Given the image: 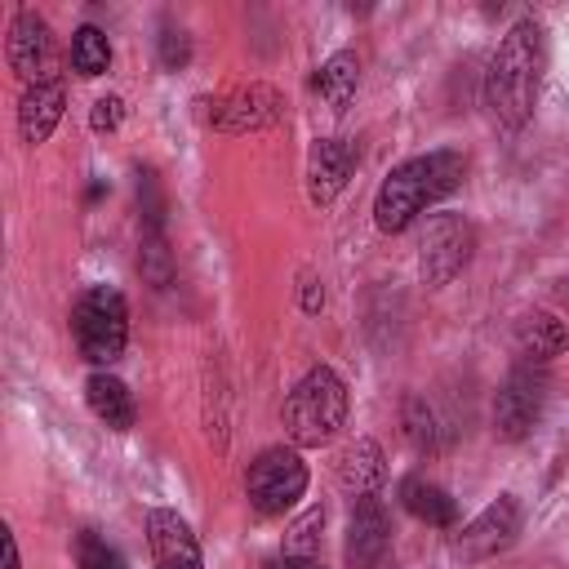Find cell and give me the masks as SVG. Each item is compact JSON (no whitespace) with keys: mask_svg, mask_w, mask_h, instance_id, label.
Returning a JSON list of instances; mask_svg holds the SVG:
<instances>
[{"mask_svg":"<svg viewBox=\"0 0 569 569\" xmlns=\"http://www.w3.org/2000/svg\"><path fill=\"white\" fill-rule=\"evenodd\" d=\"M516 538H520V502H516V493H498L476 520H467L458 529L453 556L462 565H485V560L502 556Z\"/></svg>","mask_w":569,"mask_h":569,"instance_id":"8","label":"cell"},{"mask_svg":"<svg viewBox=\"0 0 569 569\" xmlns=\"http://www.w3.org/2000/svg\"><path fill=\"white\" fill-rule=\"evenodd\" d=\"M280 120H284V98H280V89H271V84H262V80L222 93V98L213 102V111H209V124H213L218 133H231V138H240V133H262V129H271V124H280Z\"/></svg>","mask_w":569,"mask_h":569,"instance_id":"9","label":"cell"},{"mask_svg":"<svg viewBox=\"0 0 569 569\" xmlns=\"http://www.w3.org/2000/svg\"><path fill=\"white\" fill-rule=\"evenodd\" d=\"M102 196H107V182H93V187L84 191V200H89V204H93V200H102Z\"/></svg>","mask_w":569,"mask_h":569,"instance_id":"31","label":"cell"},{"mask_svg":"<svg viewBox=\"0 0 569 569\" xmlns=\"http://www.w3.org/2000/svg\"><path fill=\"white\" fill-rule=\"evenodd\" d=\"M4 569H22V560H18V542H13V529H4Z\"/></svg>","mask_w":569,"mask_h":569,"instance_id":"30","label":"cell"},{"mask_svg":"<svg viewBox=\"0 0 569 569\" xmlns=\"http://www.w3.org/2000/svg\"><path fill=\"white\" fill-rule=\"evenodd\" d=\"M542 67H547L542 27L533 18H525L498 40V49L485 67V107L507 133H520L533 120L538 89H542Z\"/></svg>","mask_w":569,"mask_h":569,"instance_id":"1","label":"cell"},{"mask_svg":"<svg viewBox=\"0 0 569 569\" xmlns=\"http://www.w3.org/2000/svg\"><path fill=\"white\" fill-rule=\"evenodd\" d=\"M356 147L347 138H316L307 151V200L311 204H333L342 196V187L356 173Z\"/></svg>","mask_w":569,"mask_h":569,"instance_id":"11","label":"cell"},{"mask_svg":"<svg viewBox=\"0 0 569 569\" xmlns=\"http://www.w3.org/2000/svg\"><path fill=\"white\" fill-rule=\"evenodd\" d=\"M107 67H111V40H107V31L93 27V22L76 27V36H71V71L84 76V80H93Z\"/></svg>","mask_w":569,"mask_h":569,"instance_id":"20","label":"cell"},{"mask_svg":"<svg viewBox=\"0 0 569 569\" xmlns=\"http://www.w3.org/2000/svg\"><path fill=\"white\" fill-rule=\"evenodd\" d=\"M307 480H311V471H307L302 453L293 445H271V449H262L249 462V471H244V498H249V507L262 520H276V516H284V511L298 507V498L307 493Z\"/></svg>","mask_w":569,"mask_h":569,"instance_id":"5","label":"cell"},{"mask_svg":"<svg viewBox=\"0 0 569 569\" xmlns=\"http://www.w3.org/2000/svg\"><path fill=\"white\" fill-rule=\"evenodd\" d=\"M556 293H560V302H565V307H569V276H565V280H560V284H556Z\"/></svg>","mask_w":569,"mask_h":569,"instance_id":"32","label":"cell"},{"mask_svg":"<svg viewBox=\"0 0 569 569\" xmlns=\"http://www.w3.org/2000/svg\"><path fill=\"white\" fill-rule=\"evenodd\" d=\"M147 547H151L156 569H204L200 542L173 507H151L147 511Z\"/></svg>","mask_w":569,"mask_h":569,"instance_id":"12","label":"cell"},{"mask_svg":"<svg viewBox=\"0 0 569 569\" xmlns=\"http://www.w3.org/2000/svg\"><path fill=\"white\" fill-rule=\"evenodd\" d=\"M71 333H76V347L89 365H98V369L116 365L124 356V342H129L124 293L111 284H89L71 307Z\"/></svg>","mask_w":569,"mask_h":569,"instance_id":"4","label":"cell"},{"mask_svg":"<svg viewBox=\"0 0 569 569\" xmlns=\"http://www.w3.org/2000/svg\"><path fill=\"white\" fill-rule=\"evenodd\" d=\"M138 271L151 289H164L173 284V253L164 244V231H147L142 236V249H138Z\"/></svg>","mask_w":569,"mask_h":569,"instance_id":"22","label":"cell"},{"mask_svg":"<svg viewBox=\"0 0 569 569\" xmlns=\"http://www.w3.org/2000/svg\"><path fill=\"white\" fill-rule=\"evenodd\" d=\"M320 529H325V511H320V507H307V511L284 529V556H307V560H316V551H320Z\"/></svg>","mask_w":569,"mask_h":569,"instance_id":"23","label":"cell"},{"mask_svg":"<svg viewBox=\"0 0 569 569\" xmlns=\"http://www.w3.org/2000/svg\"><path fill=\"white\" fill-rule=\"evenodd\" d=\"M138 209H142V227L147 231H164V187L156 178V169H138Z\"/></svg>","mask_w":569,"mask_h":569,"instance_id":"24","label":"cell"},{"mask_svg":"<svg viewBox=\"0 0 569 569\" xmlns=\"http://www.w3.org/2000/svg\"><path fill=\"white\" fill-rule=\"evenodd\" d=\"M516 338H520V360H533V365H547L551 356H560L569 347V329L551 311H529L520 320Z\"/></svg>","mask_w":569,"mask_h":569,"instance_id":"19","label":"cell"},{"mask_svg":"<svg viewBox=\"0 0 569 569\" xmlns=\"http://www.w3.org/2000/svg\"><path fill=\"white\" fill-rule=\"evenodd\" d=\"M462 178H467V156L458 147H436V151L400 160L373 191V227L382 236L409 231L427 213V204L458 191Z\"/></svg>","mask_w":569,"mask_h":569,"instance_id":"2","label":"cell"},{"mask_svg":"<svg viewBox=\"0 0 569 569\" xmlns=\"http://www.w3.org/2000/svg\"><path fill=\"white\" fill-rule=\"evenodd\" d=\"M387 551H391L387 507L378 502V493L356 498L351 502V516H347V533H342V560H347V569H378Z\"/></svg>","mask_w":569,"mask_h":569,"instance_id":"10","label":"cell"},{"mask_svg":"<svg viewBox=\"0 0 569 569\" xmlns=\"http://www.w3.org/2000/svg\"><path fill=\"white\" fill-rule=\"evenodd\" d=\"M347 409H351L347 382L329 365H311L284 396L280 422H284V436L293 449H325L329 440L342 436Z\"/></svg>","mask_w":569,"mask_h":569,"instance_id":"3","label":"cell"},{"mask_svg":"<svg viewBox=\"0 0 569 569\" xmlns=\"http://www.w3.org/2000/svg\"><path fill=\"white\" fill-rule=\"evenodd\" d=\"M320 307H325V289H320V280H302V311L316 316Z\"/></svg>","mask_w":569,"mask_h":569,"instance_id":"28","label":"cell"},{"mask_svg":"<svg viewBox=\"0 0 569 569\" xmlns=\"http://www.w3.org/2000/svg\"><path fill=\"white\" fill-rule=\"evenodd\" d=\"M49 62H53L49 22H44L36 9H18V13H13V27H9V67H13L27 84H40V80H53Z\"/></svg>","mask_w":569,"mask_h":569,"instance_id":"13","label":"cell"},{"mask_svg":"<svg viewBox=\"0 0 569 569\" xmlns=\"http://www.w3.org/2000/svg\"><path fill=\"white\" fill-rule=\"evenodd\" d=\"M476 253V227L462 213H431L418 236V276L422 284H449Z\"/></svg>","mask_w":569,"mask_h":569,"instance_id":"6","label":"cell"},{"mask_svg":"<svg viewBox=\"0 0 569 569\" xmlns=\"http://www.w3.org/2000/svg\"><path fill=\"white\" fill-rule=\"evenodd\" d=\"M76 569H124V560L107 538H98L93 529H80L76 533Z\"/></svg>","mask_w":569,"mask_h":569,"instance_id":"25","label":"cell"},{"mask_svg":"<svg viewBox=\"0 0 569 569\" xmlns=\"http://www.w3.org/2000/svg\"><path fill=\"white\" fill-rule=\"evenodd\" d=\"M120 120H124V98H120V93L93 98V107H89V129H93V133H116Z\"/></svg>","mask_w":569,"mask_h":569,"instance_id":"27","label":"cell"},{"mask_svg":"<svg viewBox=\"0 0 569 569\" xmlns=\"http://www.w3.org/2000/svg\"><path fill=\"white\" fill-rule=\"evenodd\" d=\"M156 53H160V67L164 71H182L191 62V36L182 27H173V22H164L160 27V40H156Z\"/></svg>","mask_w":569,"mask_h":569,"instance_id":"26","label":"cell"},{"mask_svg":"<svg viewBox=\"0 0 569 569\" xmlns=\"http://www.w3.org/2000/svg\"><path fill=\"white\" fill-rule=\"evenodd\" d=\"M542 405H547V369L533 360H516L493 396V436L507 445L525 440L542 418Z\"/></svg>","mask_w":569,"mask_h":569,"instance_id":"7","label":"cell"},{"mask_svg":"<svg viewBox=\"0 0 569 569\" xmlns=\"http://www.w3.org/2000/svg\"><path fill=\"white\" fill-rule=\"evenodd\" d=\"M356 84H360V58H356L351 49L329 53V58L316 67V76H311V89H316L333 111H347V102L356 98Z\"/></svg>","mask_w":569,"mask_h":569,"instance_id":"18","label":"cell"},{"mask_svg":"<svg viewBox=\"0 0 569 569\" xmlns=\"http://www.w3.org/2000/svg\"><path fill=\"white\" fill-rule=\"evenodd\" d=\"M267 569H325V565L307 560V556H276V560H267Z\"/></svg>","mask_w":569,"mask_h":569,"instance_id":"29","label":"cell"},{"mask_svg":"<svg viewBox=\"0 0 569 569\" xmlns=\"http://www.w3.org/2000/svg\"><path fill=\"white\" fill-rule=\"evenodd\" d=\"M84 405H89V413H93L98 422H107L111 431H129V427L138 422L133 391H129L116 373H107V369H93V373L84 378Z\"/></svg>","mask_w":569,"mask_h":569,"instance_id":"16","label":"cell"},{"mask_svg":"<svg viewBox=\"0 0 569 569\" xmlns=\"http://www.w3.org/2000/svg\"><path fill=\"white\" fill-rule=\"evenodd\" d=\"M333 476H338V485H342L351 498H369V493H378L382 480H387V458H382L378 440H373V436H356V440H347V449H342L338 462H333Z\"/></svg>","mask_w":569,"mask_h":569,"instance_id":"14","label":"cell"},{"mask_svg":"<svg viewBox=\"0 0 569 569\" xmlns=\"http://www.w3.org/2000/svg\"><path fill=\"white\" fill-rule=\"evenodd\" d=\"M62 107H67V84L58 76L53 80H40V84H27V93L18 102V133H22V142L40 147L58 129Z\"/></svg>","mask_w":569,"mask_h":569,"instance_id":"15","label":"cell"},{"mask_svg":"<svg viewBox=\"0 0 569 569\" xmlns=\"http://www.w3.org/2000/svg\"><path fill=\"white\" fill-rule=\"evenodd\" d=\"M400 427H405V440L418 449V453H431L436 449V413L422 396H405L400 400Z\"/></svg>","mask_w":569,"mask_h":569,"instance_id":"21","label":"cell"},{"mask_svg":"<svg viewBox=\"0 0 569 569\" xmlns=\"http://www.w3.org/2000/svg\"><path fill=\"white\" fill-rule=\"evenodd\" d=\"M400 507L413 520L431 525V529H453V520H458V502L449 498V489H440L427 476H405L400 480Z\"/></svg>","mask_w":569,"mask_h":569,"instance_id":"17","label":"cell"}]
</instances>
